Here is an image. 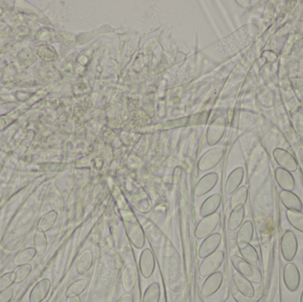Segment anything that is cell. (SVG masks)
Here are the masks:
<instances>
[{
  "instance_id": "obj_1",
  "label": "cell",
  "mask_w": 303,
  "mask_h": 302,
  "mask_svg": "<svg viewBox=\"0 0 303 302\" xmlns=\"http://www.w3.org/2000/svg\"><path fill=\"white\" fill-rule=\"evenodd\" d=\"M231 264L237 272L240 275L248 278L252 283L259 284L262 282V274L256 267L253 266L250 262L239 255H232L231 258Z\"/></svg>"
},
{
  "instance_id": "obj_2",
  "label": "cell",
  "mask_w": 303,
  "mask_h": 302,
  "mask_svg": "<svg viewBox=\"0 0 303 302\" xmlns=\"http://www.w3.org/2000/svg\"><path fill=\"white\" fill-rule=\"evenodd\" d=\"M124 226L127 235L132 245L138 249L143 247L145 241V233L136 218L128 217L124 220Z\"/></svg>"
},
{
  "instance_id": "obj_3",
  "label": "cell",
  "mask_w": 303,
  "mask_h": 302,
  "mask_svg": "<svg viewBox=\"0 0 303 302\" xmlns=\"http://www.w3.org/2000/svg\"><path fill=\"white\" fill-rule=\"evenodd\" d=\"M281 253L286 262L294 260L298 252V240L292 230H286L281 239Z\"/></svg>"
},
{
  "instance_id": "obj_4",
  "label": "cell",
  "mask_w": 303,
  "mask_h": 302,
  "mask_svg": "<svg viewBox=\"0 0 303 302\" xmlns=\"http://www.w3.org/2000/svg\"><path fill=\"white\" fill-rule=\"evenodd\" d=\"M224 259V253L222 251L217 250L215 253H211L208 257L204 259L199 267V274L201 276H208L216 271L222 265Z\"/></svg>"
},
{
  "instance_id": "obj_5",
  "label": "cell",
  "mask_w": 303,
  "mask_h": 302,
  "mask_svg": "<svg viewBox=\"0 0 303 302\" xmlns=\"http://www.w3.org/2000/svg\"><path fill=\"white\" fill-rule=\"evenodd\" d=\"M220 221V215L213 214L211 216L203 217V219L199 221V224L196 228L195 235L198 239H205L209 235L212 234L213 231L216 230L218 223Z\"/></svg>"
},
{
  "instance_id": "obj_6",
  "label": "cell",
  "mask_w": 303,
  "mask_h": 302,
  "mask_svg": "<svg viewBox=\"0 0 303 302\" xmlns=\"http://www.w3.org/2000/svg\"><path fill=\"white\" fill-rule=\"evenodd\" d=\"M223 281V275L221 271H216L210 275H208L207 279L204 281L201 287V294L204 297H211L222 286Z\"/></svg>"
},
{
  "instance_id": "obj_7",
  "label": "cell",
  "mask_w": 303,
  "mask_h": 302,
  "mask_svg": "<svg viewBox=\"0 0 303 302\" xmlns=\"http://www.w3.org/2000/svg\"><path fill=\"white\" fill-rule=\"evenodd\" d=\"M233 284L235 285L237 292L246 299H253L255 296V290L251 281L245 276L240 275L239 272H233L232 274Z\"/></svg>"
},
{
  "instance_id": "obj_8",
  "label": "cell",
  "mask_w": 303,
  "mask_h": 302,
  "mask_svg": "<svg viewBox=\"0 0 303 302\" xmlns=\"http://www.w3.org/2000/svg\"><path fill=\"white\" fill-rule=\"evenodd\" d=\"M222 241V236L220 233H212L205 238L203 242L199 248V256L200 259H205L215 253Z\"/></svg>"
},
{
  "instance_id": "obj_9",
  "label": "cell",
  "mask_w": 303,
  "mask_h": 302,
  "mask_svg": "<svg viewBox=\"0 0 303 302\" xmlns=\"http://www.w3.org/2000/svg\"><path fill=\"white\" fill-rule=\"evenodd\" d=\"M284 282L290 292H295L299 288L301 275L298 268L292 262L286 264L284 270Z\"/></svg>"
},
{
  "instance_id": "obj_10",
  "label": "cell",
  "mask_w": 303,
  "mask_h": 302,
  "mask_svg": "<svg viewBox=\"0 0 303 302\" xmlns=\"http://www.w3.org/2000/svg\"><path fill=\"white\" fill-rule=\"evenodd\" d=\"M155 269V259L154 253L149 248L142 251L139 258V271L141 275L145 278H149Z\"/></svg>"
},
{
  "instance_id": "obj_11",
  "label": "cell",
  "mask_w": 303,
  "mask_h": 302,
  "mask_svg": "<svg viewBox=\"0 0 303 302\" xmlns=\"http://www.w3.org/2000/svg\"><path fill=\"white\" fill-rule=\"evenodd\" d=\"M52 283L48 278L38 281L29 293V302H42L50 292Z\"/></svg>"
},
{
  "instance_id": "obj_12",
  "label": "cell",
  "mask_w": 303,
  "mask_h": 302,
  "mask_svg": "<svg viewBox=\"0 0 303 302\" xmlns=\"http://www.w3.org/2000/svg\"><path fill=\"white\" fill-rule=\"evenodd\" d=\"M274 158L276 163L287 171H295L297 169V163L291 154L283 149L277 148L274 150Z\"/></svg>"
},
{
  "instance_id": "obj_13",
  "label": "cell",
  "mask_w": 303,
  "mask_h": 302,
  "mask_svg": "<svg viewBox=\"0 0 303 302\" xmlns=\"http://www.w3.org/2000/svg\"><path fill=\"white\" fill-rule=\"evenodd\" d=\"M253 237V222L248 220L242 223V225L239 228L238 235H237V243L239 248L246 247L250 244Z\"/></svg>"
},
{
  "instance_id": "obj_14",
  "label": "cell",
  "mask_w": 303,
  "mask_h": 302,
  "mask_svg": "<svg viewBox=\"0 0 303 302\" xmlns=\"http://www.w3.org/2000/svg\"><path fill=\"white\" fill-rule=\"evenodd\" d=\"M281 202L287 208V210L302 211L303 204L296 194L290 191H283L280 193Z\"/></svg>"
},
{
  "instance_id": "obj_15",
  "label": "cell",
  "mask_w": 303,
  "mask_h": 302,
  "mask_svg": "<svg viewBox=\"0 0 303 302\" xmlns=\"http://www.w3.org/2000/svg\"><path fill=\"white\" fill-rule=\"evenodd\" d=\"M221 200H222L221 196L218 195V194H215V195H212L209 198H207L204 201V203L202 204L200 210H199L200 216L206 217L215 214L220 207Z\"/></svg>"
},
{
  "instance_id": "obj_16",
  "label": "cell",
  "mask_w": 303,
  "mask_h": 302,
  "mask_svg": "<svg viewBox=\"0 0 303 302\" xmlns=\"http://www.w3.org/2000/svg\"><path fill=\"white\" fill-rule=\"evenodd\" d=\"M276 180L277 182L278 185L281 188H283L284 191H292L294 189L295 186V182H294V177L291 175V173L287 170H285L282 167L276 168Z\"/></svg>"
},
{
  "instance_id": "obj_17",
  "label": "cell",
  "mask_w": 303,
  "mask_h": 302,
  "mask_svg": "<svg viewBox=\"0 0 303 302\" xmlns=\"http://www.w3.org/2000/svg\"><path fill=\"white\" fill-rule=\"evenodd\" d=\"M93 262V256L90 250H86L77 259L76 270L79 275H84L91 269Z\"/></svg>"
},
{
  "instance_id": "obj_18",
  "label": "cell",
  "mask_w": 303,
  "mask_h": 302,
  "mask_svg": "<svg viewBox=\"0 0 303 302\" xmlns=\"http://www.w3.org/2000/svg\"><path fill=\"white\" fill-rule=\"evenodd\" d=\"M88 284H89V280L87 278H80V279L74 281L73 283L69 284V286L66 290L65 296L68 299L78 297L79 295H81L82 293L85 291Z\"/></svg>"
},
{
  "instance_id": "obj_19",
  "label": "cell",
  "mask_w": 303,
  "mask_h": 302,
  "mask_svg": "<svg viewBox=\"0 0 303 302\" xmlns=\"http://www.w3.org/2000/svg\"><path fill=\"white\" fill-rule=\"evenodd\" d=\"M218 175L217 174H209L204 176L201 180L199 181L195 189L196 195H203L207 193L210 190L212 189L214 185L218 182Z\"/></svg>"
},
{
  "instance_id": "obj_20",
  "label": "cell",
  "mask_w": 303,
  "mask_h": 302,
  "mask_svg": "<svg viewBox=\"0 0 303 302\" xmlns=\"http://www.w3.org/2000/svg\"><path fill=\"white\" fill-rule=\"evenodd\" d=\"M136 282V270L134 269V267L132 265L129 264L124 269L123 275H122V284H123V287L125 289V291L131 292L132 289L134 288Z\"/></svg>"
},
{
  "instance_id": "obj_21",
  "label": "cell",
  "mask_w": 303,
  "mask_h": 302,
  "mask_svg": "<svg viewBox=\"0 0 303 302\" xmlns=\"http://www.w3.org/2000/svg\"><path fill=\"white\" fill-rule=\"evenodd\" d=\"M243 176H244V171L241 167H238L231 173L230 176L228 177L226 186H225V192L227 194L232 193L239 187V185L243 179Z\"/></svg>"
},
{
  "instance_id": "obj_22",
  "label": "cell",
  "mask_w": 303,
  "mask_h": 302,
  "mask_svg": "<svg viewBox=\"0 0 303 302\" xmlns=\"http://www.w3.org/2000/svg\"><path fill=\"white\" fill-rule=\"evenodd\" d=\"M245 218V208L240 207V208H234L231 211L229 220H228V226L229 229L234 231L238 230L240 226L242 225Z\"/></svg>"
},
{
  "instance_id": "obj_23",
  "label": "cell",
  "mask_w": 303,
  "mask_h": 302,
  "mask_svg": "<svg viewBox=\"0 0 303 302\" xmlns=\"http://www.w3.org/2000/svg\"><path fill=\"white\" fill-rule=\"evenodd\" d=\"M58 215L59 214L55 210H51L49 212L45 214L38 221V229L45 232L50 230L56 223L57 219H58Z\"/></svg>"
},
{
  "instance_id": "obj_24",
  "label": "cell",
  "mask_w": 303,
  "mask_h": 302,
  "mask_svg": "<svg viewBox=\"0 0 303 302\" xmlns=\"http://www.w3.org/2000/svg\"><path fill=\"white\" fill-rule=\"evenodd\" d=\"M222 155V151L221 149L213 150L212 152L207 154V156L204 157L203 160L200 162L199 168L200 169H208V168L214 167L220 161Z\"/></svg>"
},
{
  "instance_id": "obj_25",
  "label": "cell",
  "mask_w": 303,
  "mask_h": 302,
  "mask_svg": "<svg viewBox=\"0 0 303 302\" xmlns=\"http://www.w3.org/2000/svg\"><path fill=\"white\" fill-rule=\"evenodd\" d=\"M33 244H34V248L36 249V253L38 254H44L46 253L47 245H48L46 232L37 229L34 234Z\"/></svg>"
},
{
  "instance_id": "obj_26",
  "label": "cell",
  "mask_w": 303,
  "mask_h": 302,
  "mask_svg": "<svg viewBox=\"0 0 303 302\" xmlns=\"http://www.w3.org/2000/svg\"><path fill=\"white\" fill-rule=\"evenodd\" d=\"M161 299V288L158 283H152L145 290L142 302H159Z\"/></svg>"
},
{
  "instance_id": "obj_27",
  "label": "cell",
  "mask_w": 303,
  "mask_h": 302,
  "mask_svg": "<svg viewBox=\"0 0 303 302\" xmlns=\"http://www.w3.org/2000/svg\"><path fill=\"white\" fill-rule=\"evenodd\" d=\"M286 218L294 229L303 233V213L298 210H287Z\"/></svg>"
},
{
  "instance_id": "obj_28",
  "label": "cell",
  "mask_w": 303,
  "mask_h": 302,
  "mask_svg": "<svg viewBox=\"0 0 303 302\" xmlns=\"http://www.w3.org/2000/svg\"><path fill=\"white\" fill-rule=\"evenodd\" d=\"M36 249L34 247L24 248L20 253L17 254V256L15 257L14 263L17 266L28 264L31 262L32 260L35 258L36 255Z\"/></svg>"
},
{
  "instance_id": "obj_29",
  "label": "cell",
  "mask_w": 303,
  "mask_h": 302,
  "mask_svg": "<svg viewBox=\"0 0 303 302\" xmlns=\"http://www.w3.org/2000/svg\"><path fill=\"white\" fill-rule=\"evenodd\" d=\"M50 203L53 210H55L58 214L63 212L64 207H65L64 198L57 188H53L51 190Z\"/></svg>"
},
{
  "instance_id": "obj_30",
  "label": "cell",
  "mask_w": 303,
  "mask_h": 302,
  "mask_svg": "<svg viewBox=\"0 0 303 302\" xmlns=\"http://www.w3.org/2000/svg\"><path fill=\"white\" fill-rule=\"evenodd\" d=\"M247 199H248V189L245 186H242L240 189L237 190L235 193L233 194L231 200V208L234 209L240 207H244Z\"/></svg>"
},
{
  "instance_id": "obj_31",
  "label": "cell",
  "mask_w": 303,
  "mask_h": 302,
  "mask_svg": "<svg viewBox=\"0 0 303 302\" xmlns=\"http://www.w3.org/2000/svg\"><path fill=\"white\" fill-rule=\"evenodd\" d=\"M239 249H240L241 257L245 259L246 261H248L250 263H256L259 261L257 250L253 247L251 244H248L244 247L239 248Z\"/></svg>"
},
{
  "instance_id": "obj_32",
  "label": "cell",
  "mask_w": 303,
  "mask_h": 302,
  "mask_svg": "<svg viewBox=\"0 0 303 302\" xmlns=\"http://www.w3.org/2000/svg\"><path fill=\"white\" fill-rule=\"evenodd\" d=\"M14 272V275H15V283L23 282L26 278H28V275H30V273L32 272L31 264L28 263V264L18 266Z\"/></svg>"
},
{
  "instance_id": "obj_33",
  "label": "cell",
  "mask_w": 303,
  "mask_h": 302,
  "mask_svg": "<svg viewBox=\"0 0 303 302\" xmlns=\"http://www.w3.org/2000/svg\"><path fill=\"white\" fill-rule=\"evenodd\" d=\"M15 283L14 271L6 272L0 276V291L10 288Z\"/></svg>"
},
{
  "instance_id": "obj_34",
  "label": "cell",
  "mask_w": 303,
  "mask_h": 302,
  "mask_svg": "<svg viewBox=\"0 0 303 302\" xmlns=\"http://www.w3.org/2000/svg\"><path fill=\"white\" fill-rule=\"evenodd\" d=\"M14 289L7 288L3 291H0V302H11L14 298Z\"/></svg>"
},
{
  "instance_id": "obj_35",
  "label": "cell",
  "mask_w": 303,
  "mask_h": 302,
  "mask_svg": "<svg viewBox=\"0 0 303 302\" xmlns=\"http://www.w3.org/2000/svg\"><path fill=\"white\" fill-rule=\"evenodd\" d=\"M116 302H133V296L131 294L122 295V297L119 298Z\"/></svg>"
},
{
  "instance_id": "obj_36",
  "label": "cell",
  "mask_w": 303,
  "mask_h": 302,
  "mask_svg": "<svg viewBox=\"0 0 303 302\" xmlns=\"http://www.w3.org/2000/svg\"><path fill=\"white\" fill-rule=\"evenodd\" d=\"M68 302H81L80 299L78 297L69 298L68 300Z\"/></svg>"
},
{
  "instance_id": "obj_37",
  "label": "cell",
  "mask_w": 303,
  "mask_h": 302,
  "mask_svg": "<svg viewBox=\"0 0 303 302\" xmlns=\"http://www.w3.org/2000/svg\"><path fill=\"white\" fill-rule=\"evenodd\" d=\"M301 302H303V291L302 293V296H301Z\"/></svg>"
},
{
  "instance_id": "obj_38",
  "label": "cell",
  "mask_w": 303,
  "mask_h": 302,
  "mask_svg": "<svg viewBox=\"0 0 303 302\" xmlns=\"http://www.w3.org/2000/svg\"></svg>"
}]
</instances>
